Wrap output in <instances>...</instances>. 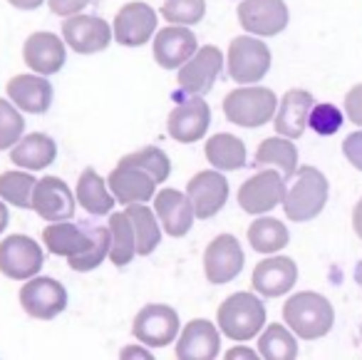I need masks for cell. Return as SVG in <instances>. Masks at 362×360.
Instances as JSON below:
<instances>
[{
    "instance_id": "6da1fadb",
    "label": "cell",
    "mask_w": 362,
    "mask_h": 360,
    "mask_svg": "<svg viewBox=\"0 0 362 360\" xmlns=\"http://www.w3.org/2000/svg\"><path fill=\"white\" fill-rule=\"evenodd\" d=\"M283 320L286 325L303 340L325 338L335 323V308L325 296L315 291H300L291 296L283 305Z\"/></svg>"
},
{
    "instance_id": "7a4b0ae2",
    "label": "cell",
    "mask_w": 362,
    "mask_h": 360,
    "mask_svg": "<svg viewBox=\"0 0 362 360\" xmlns=\"http://www.w3.org/2000/svg\"><path fill=\"white\" fill-rule=\"evenodd\" d=\"M216 325L226 338L246 343L256 338L266 325V305L261 298H256V293L238 291L218 305Z\"/></svg>"
},
{
    "instance_id": "3957f363",
    "label": "cell",
    "mask_w": 362,
    "mask_h": 360,
    "mask_svg": "<svg viewBox=\"0 0 362 360\" xmlns=\"http://www.w3.org/2000/svg\"><path fill=\"white\" fill-rule=\"evenodd\" d=\"M330 184L325 174L315 167H298L293 174V184L288 186L283 211L291 221H310L325 209Z\"/></svg>"
},
{
    "instance_id": "277c9868",
    "label": "cell",
    "mask_w": 362,
    "mask_h": 360,
    "mask_svg": "<svg viewBox=\"0 0 362 360\" xmlns=\"http://www.w3.org/2000/svg\"><path fill=\"white\" fill-rule=\"evenodd\" d=\"M278 102L281 100L276 97V92L268 90V87L243 85L223 97V115L233 125L256 130V127L273 122Z\"/></svg>"
},
{
    "instance_id": "5b68a950",
    "label": "cell",
    "mask_w": 362,
    "mask_h": 360,
    "mask_svg": "<svg viewBox=\"0 0 362 360\" xmlns=\"http://www.w3.org/2000/svg\"><path fill=\"white\" fill-rule=\"evenodd\" d=\"M226 67L238 85H256L271 70V50L256 35H238L228 45Z\"/></svg>"
},
{
    "instance_id": "8992f818",
    "label": "cell",
    "mask_w": 362,
    "mask_h": 360,
    "mask_svg": "<svg viewBox=\"0 0 362 360\" xmlns=\"http://www.w3.org/2000/svg\"><path fill=\"white\" fill-rule=\"evenodd\" d=\"M286 176L273 167L256 171L238 189V206L251 216H263L286 199Z\"/></svg>"
},
{
    "instance_id": "52a82bcc",
    "label": "cell",
    "mask_w": 362,
    "mask_h": 360,
    "mask_svg": "<svg viewBox=\"0 0 362 360\" xmlns=\"http://www.w3.org/2000/svg\"><path fill=\"white\" fill-rule=\"evenodd\" d=\"M132 335L146 348H166L179 335V313L166 303H149L134 315Z\"/></svg>"
},
{
    "instance_id": "ba28073f",
    "label": "cell",
    "mask_w": 362,
    "mask_h": 360,
    "mask_svg": "<svg viewBox=\"0 0 362 360\" xmlns=\"http://www.w3.org/2000/svg\"><path fill=\"white\" fill-rule=\"evenodd\" d=\"M45 264L40 244L25 234H13L0 241V274L13 281H28L40 274Z\"/></svg>"
},
{
    "instance_id": "9c48e42d",
    "label": "cell",
    "mask_w": 362,
    "mask_h": 360,
    "mask_svg": "<svg viewBox=\"0 0 362 360\" xmlns=\"http://www.w3.org/2000/svg\"><path fill=\"white\" fill-rule=\"evenodd\" d=\"M62 40L67 47L77 52V55H95L110 47L115 40V33L107 21L97 16H70L62 21Z\"/></svg>"
},
{
    "instance_id": "30bf717a",
    "label": "cell",
    "mask_w": 362,
    "mask_h": 360,
    "mask_svg": "<svg viewBox=\"0 0 362 360\" xmlns=\"http://www.w3.org/2000/svg\"><path fill=\"white\" fill-rule=\"evenodd\" d=\"M21 305L30 318L50 320L67 308V291L50 276H33L21 288Z\"/></svg>"
},
{
    "instance_id": "8fae6325",
    "label": "cell",
    "mask_w": 362,
    "mask_h": 360,
    "mask_svg": "<svg viewBox=\"0 0 362 360\" xmlns=\"http://www.w3.org/2000/svg\"><path fill=\"white\" fill-rule=\"evenodd\" d=\"M291 21L286 0H241L238 3V23L248 35L273 38L283 33Z\"/></svg>"
},
{
    "instance_id": "7c38bea8",
    "label": "cell",
    "mask_w": 362,
    "mask_h": 360,
    "mask_svg": "<svg viewBox=\"0 0 362 360\" xmlns=\"http://www.w3.org/2000/svg\"><path fill=\"white\" fill-rule=\"evenodd\" d=\"M209 125H211V107H209L206 100L194 95L187 97V100H181L169 112L166 132L179 145H192V142H199L206 137Z\"/></svg>"
},
{
    "instance_id": "4fadbf2b",
    "label": "cell",
    "mask_w": 362,
    "mask_h": 360,
    "mask_svg": "<svg viewBox=\"0 0 362 360\" xmlns=\"http://www.w3.org/2000/svg\"><path fill=\"white\" fill-rule=\"evenodd\" d=\"M223 70V55L216 45H204L179 67V87L189 97H204Z\"/></svg>"
},
{
    "instance_id": "5bb4252c",
    "label": "cell",
    "mask_w": 362,
    "mask_h": 360,
    "mask_svg": "<svg viewBox=\"0 0 362 360\" xmlns=\"http://www.w3.org/2000/svg\"><path fill=\"white\" fill-rule=\"evenodd\" d=\"M246 256L238 244L236 236L221 234L206 246L204 251V274H206L209 283L223 286L228 281H233L243 271Z\"/></svg>"
},
{
    "instance_id": "9a60e30c",
    "label": "cell",
    "mask_w": 362,
    "mask_h": 360,
    "mask_svg": "<svg viewBox=\"0 0 362 360\" xmlns=\"http://www.w3.org/2000/svg\"><path fill=\"white\" fill-rule=\"evenodd\" d=\"M112 33L119 45L141 47L156 33V11L146 3H127L117 11Z\"/></svg>"
},
{
    "instance_id": "2e32d148",
    "label": "cell",
    "mask_w": 362,
    "mask_h": 360,
    "mask_svg": "<svg viewBox=\"0 0 362 360\" xmlns=\"http://www.w3.org/2000/svg\"><path fill=\"white\" fill-rule=\"evenodd\" d=\"M187 194L197 211V219H211L226 206L228 181L218 169H204L189 179Z\"/></svg>"
},
{
    "instance_id": "e0dca14e",
    "label": "cell",
    "mask_w": 362,
    "mask_h": 360,
    "mask_svg": "<svg viewBox=\"0 0 362 360\" xmlns=\"http://www.w3.org/2000/svg\"><path fill=\"white\" fill-rule=\"evenodd\" d=\"M197 35L189 30L187 26H169L156 30V35L151 38V52L154 60L164 70H176L187 60H192V55L197 52Z\"/></svg>"
},
{
    "instance_id": "ac0fdd59",
    "label": "cell",
    "mask_w": 362,
    "mask_h": 360,
    "mask_svg": "<svg viewBox=\"0 0 362 360\" xmlns=\"http://www.w3.org/2000/svg\"><path fill=\"white\" fill-rule=\"evenodd\" d=\"M33 211L45 221H67L75 216V194L60 176H42L33 191Z\"/></svg>"
},
{
    "instance_id": "d6986e66",
    "label": "cell",
    "mask_w": 362,
    "mask_h": 360,
    "mask_svg": "<svg viewBox=\"0 0 362 360\" xmlns=\"http://www.w3.org/2000/svg\"><path fill=\"white\" fill-rule=\"evenodd\" d=\"M298 281V266L288 256H276L263 259L256 264L251 276V286L263 298H281L296 286Z\"/></svg>"
},
{
    "instance_id": "ffe728a7",
    "label": "cell",
    "mask_w": 362,
    "mask_h": 360,
    "mask_svg": "<svg viewBox=\"0 0 362 360\" xmlns=\"http://www.w3.org/2000/svg\"><path fill=\"white\" fill-rule=\"evenodd\" d=\"M23 60L37 75H55L67 60L65 40L57 38L55 33H33L23 45Z\"/></svg>"
},
{
    "instance_id": "44dd1931",
    "label": "cell",
    "mask_w": 362,
    "mask_h": 360,
    "mask_svg": "<svg viewBox=\"0 0 362 360\" xmlns=\"http://www.w3.org/2000/svg\"><path fill=\"white\" fill-rule=\"evenodd\" d=\"M221 353V330L211 320H192L184 325L176 340V358L181 360H211Z\"/></svg>"
},
{
    "instance_id": "7402d4cb",
    "label": "cell",
    "mask_w": 362,
    "mask_h": 360,
    "mask_svg": "<svg viewBox=\"0 0 362 360\" xmlns=\"http://www.w3.org/2000/svg\"><path fill=\"white\" fill-rule=\"evenodd\" d=\"M154 211H156V216H159L164 231L169 236H174V239L187 236L194 226V219H197V211H194V204H192V199H189V194H181V191H176V189L156 191Z\"/></svg>"
},
{
    "instance_id": "603a6c76",
    "label": "cell",
    "mask_w": 362,
    "mask_h": 360,
    "mask_svg": "<svg viewBox=\"0 0 362 360\" xmlns=\"http://www.w3.org/2000/svg\"><path fill=\"white\" fill-rule=\"evenodd\" d=\"M107 184H110V191L115 194V199L124 206L144 204V201L154 199V191H156V181L144 169L132 164H122V162L107 176Z\"/></svg>"
},
{
    "instance_id": "cb8c5ba5",
    "label": "cell",
    "mask_w": 362,
    "mask_h": 360,
    "mask_svg": "<svg viewBox=\"0 0 362 360\" xmlns=\"http://www.w3.org/2000/svg\"><path fill=\"white\" fill-rule=\"evenodd\" d=\"M52 90L50 80H45V75H16L8 82V100L18 107L21 112L28 115H42L52 107Z\"/></svg>"
},
{
    "instance_id": "d4e9b609",
    "label": "cell",
    "mask_w": 362,
    "mask_h": 360,
    "mask_svg": "<svg viewBox=\"0 0 362 360\" xmlns=\"http://www.w3.org/2000/svg\"><path fill=\"white\" fill-rule=\"evenodd\" d=\"M313 105H315V100L308 90H288L278 102L276 117H273L278 135L288 137V140H300L308 120H310Z\"/></svg>"
},
{
    "instance_id": "484cf974",
    "label": "cell",
    "mask_w": 362,
    "mask_h": 360,
    "mask_svg": "<svg viewBox=\"0 0 362 360\" xmlns=\"http://www.w3.org/2000/svg\"><path fill=\"white\" fill-rule=\"evenodd\" d=\"M42 241H45L47 251L55 256H80L92 246V231L82 229V226L67 221H50L45 231H42Z\"/></svg>"
},
{
    "instance_id": "4316f807",
    "label": "cell",
    "mask_w": 362,
    "mask_h": 360,
    "mask_svg": "<svg viewBox=\"0 0 362 360\" xmlns=\"http://www.w3.org/2000/svg\"><path fill=\"white\" fill-rule=\"evenodd\" d=\"M57 157V145L50 135L42 132H33L28 137H21L16 147H11V162L16 167H23L28 171L45 169L55 162Z\"/></svg>"
},
{
    "instance_id": "83f0119b",
    "label": "cell",
    "mask_w": 362,
    "mask_h": 360,
    "mask_svg": "<svg viewBox=\"0 0 362 360\" xmlns=\"http://www.w3.org/2000/svg\"><path fill=\"white\" fill-rule=\"evenodd\" d=\"M77 204L90 216H107L115 209V194L110 191V184L97 174L92 167H87L77 179Z\"/></svg>"
},
{
    "instance_id": "f1b7e54d",
    "label": "cell",
    "mask_w": 362,
    "mask_h": 360,
    "mask_svg": "<svg viewBox=\"0 0 362 360\" xmlns=\"http://www.w3.org/2000/svg\"><path fill=\"white\" fill-rule=\"evenodd\" d=\"M253 162H256V167H273L286 179H293V174L298 171V150L288 137H268L258 145Z\"/></svg>"
},
{
    "instance_id": "f546056e",
    "label": "cell",
    "mask_w": 362,
    "mask_h": 360,
    "mask_svg": "<svg viewBox=\"0 0 362 360\" xmlns=\"http://www.w3.org/2000/svg\"><path fill=\"white\" fill-rule=\"evenodd\" d=\"M206 159L218 171H236L246 167V145L236 135L218 132L206 142Z\"/></svg>"
},
{
    "instance_id": "4dcf8cb0",
    "label": "cell",
    "mask_w": 362,
    "mask_h": 360,
    "mask_svg": "<svg viewBox=\"0 0 362 360\" xmlns=\"http://www.w3.org/2000/svg\"><path fill=\"white\" fill-rule=\"evenodd\" d=\"M288 241H291V234H288L286 224L281 219L263 214L261 219H253V224L248 226V244L258 254H278V251L286 249Z\"/></svg>"
},
{
    "instance_id": "1f68e13d",
    "label": "cell",
    "mask_w": 362,
    "mask_h": 360,
    "mask_svg": "<svg viewBox=\"0 0 362 360\" xmlns=\"http://www.w3.org/2000/svg\"><path fill=\"white\" fill-rule=\"evenodd\" d=\"M110 234H112V246H110V261L122 269V266L132 264V259L136 256V236L132 219L127 216V211L110 216Z\"/></svg>"
},
{
    "instance_id": "d6a6232c",
    "label": "cell",
    "mask_w": 362,
    "mask_h": 360,
    "mask_svg": "<svg viewBox=\"0 0 362 360\" xmlns=\"http://www.w3.org/2000/svg\"><path fill=\"white\" fill-rule=\"evenodd\" d=\"M127 216H129L132 226H134L136 254L149 256L161 244V229L159 221H156V211H151L144 204H129L127 206Z\"/></svg>"
},
{
    "instance_id": "836d02e7",
    "label": "cell",
    "mask_w": 362,
    "mask_h": 360,
    "mask_svg": "<svg viewBox=\"0 0 362 360\" xmlns=\"http://www.w3.org/2000/svg\"><path fill=\"white\" fill-rule=\"evenodd\" d=\"M298 335L288 325L273 323L258 338V353L271 360H291L298 355Z\"/></svg>"
},
{
    "instance_id": "e575fe53",
    "label": "cell",
    "mask_w": 362,
    "mask_h": 360,
    "mask_svg": "<svg viewBox=\"0 0 362 360\" xmlns=\"http://www.w3.org/2000/svg\"><path fill=\"white\" fill-rule=\"evenodd\" d=\"M37 179L30 171H3L0 174V199L18 209H33V191Z\"/></svg>"
},
{
    "instance_id": "d590c367",
    "label": "cell",
    "mask_w": 362,
    "mask_h": 360,
    "mask_svg": "<svg viewBox=\"0 0 362 360\" xmlns=\"http://www.w3.org/2000/svg\"><path fill=\"white\" fill-rule=\"evenodd\" d=\"M92 246L80 256H70L67 264L77 274H87V271H95L97 266L105 259H110V246H112V234L110 226H92Z\"/></svg>"
},
{
    "instance_id": "8d00e7d4",
    "label": "cell",
    "mask_w": 362,
    "mask_h": 360,
    "mask_svg": "<svg viewBox=\"0 0 362 360\" xmlns=\"http://www.w3.org/2000/svg\"><path fill=\"white\" fill-rule=\"evenodd\" d=\"M119 162H122V164H132V167H139V169H144L146 174L156 181V184L166 181V179H169V174H171L169 157H166V152L159 150V147H141L139 152H132V154L122 157Z\"/></svg>"
},
{
    "instance_id": "74e56055",
    "label": "cell",
    "mask_w": 362,
    "mask_h": 360,
    "mask_svg": "<svg viewBox=\"0 0 362 360\" xmlns=\"http://www.w3.org/2000/svg\"><path fill=\"white\" fill-rule=\"evenodd\" d=\"M161 18L169 26H197L206 16V0H164Z\"/></svg>"
},
{
    "instance_id": "f35d334b",
    "label": "cell",
    "mask_w": 362,
    "mask_h": 360,
    "mask_svg": "<svg viewBox=\"0 0 362 360\" xmlns=\"http://www.w3.org/2000/svg\"><path fill=\"white\" fill-rule=\"evenodd\" d=\"M25 132V120L11 100H0V152L11 150Z\"/></svg>"
},
{
    "instance_id": "ab89813d",
    "label": "cell",
    "mask_w": 362,
    "mask_h": 360,
    "mask_svg": "<svg viewBox=\"0 0 362 360\" xmlns=\"http://www.w3.org/2000/svg\"><path fill=\"white\" fill-rule=\"evenodd\" d=\"M308 127H313L317 135H335L342 127V112L335 105H313Z\"/></svg>"
},
{
    "instance_id": "60d3db41",
    "label": "cell",
    "mask_w": 362,
    "mask_h": 360,
    "mask_svg": "<svg viewBox=\"0 0 362 360\" xmlns=\"http://www.w3.org/2000/svg\"><path fill=\"white\" fill-rule=\"evenodd\" d=\"M342 154H345V159L350 162L355 169L362 171V130L345 137V142H342Z\"/></svg>"
},
{
    "instance_id": "b9f144b4",
    "label": "cell",
    "mask_w": 362,
    "mask_h": 360,
    "mask_svg": "<svg viewBox=\"0 0 362 360\" xmlns=\"http://www.w3.org/2000/svg\"><path fill=\"white\" fill-rule=\"evenodd\" d=\"M345 115L352 125L362 127V85H355L345 95Z\"/></svg>"
},
{
    "instance_id": "7bdbcfd3",
    "label": "cell",
    "mask_w": 362,
    "mask_h": 360,
    "mask_svg": "<svg viewBox=\"0 0 362 360\" xmlns=\"http://www.w3.org/2000/svg\"><path fill=\"white\" fill-rule=\"evenodd\" d=\"M47 6H50V11L55 13V16L70 18L85 11V8L90 6V0H47Z\"/></svg>"
},
{
    "instance_id": "ee69618b",
    "label": "cell",
    "mask_w": 362,
    "mask_h": 360,
    "mask_svg": "<svg viewBox=\"0 0 362 360\" xmlns=\"http://www.w3.org/2000/svg\"><path fill=\"white\" fill-rule=\"evenodd\" d=\"M226 358L228 360H236V358H256V350L246 348V345H233L231 350H226Z\"/></svg>"
},
{
    "instance_id": "f6af8a7d",
    "label": "cell",
    "mask_w": 362,
    "mask_h": 360,
    "mask_svg": "<svg viewBox=\"0 0 362 360\" xmlns=\"http://www.w3.org/2000/svg\"><path fill=\"white\" fill-rule=\"evenodd\" d=\"M122 358H151V353L146 348H141V345H127V348H122Z\"/></svg>"
},
{
    "instance_id": "bcb514c9",
    "label": "cell",
    "mask_w": 362,
    "mask_h": 360,
    "mask_svg": "<svg viewBox=\"0 0 362 360\" xmlns=\"http://www.w3.org/2000/svg\"><path fill=\"white\" fill-rule=\"evenodd\" d=\"M13 8H18V11H35V8H40L45 0H8Z\"/></svg>"
},
{
    "instance_id": "7dc6e473",
    "label": "cell",
    "mask_w": 362,
    "mask_h": 360,
    "mask_svg": "<svg viewBox=\"0 0 362 360\" xmlns=\"http://www.w3.org/2000/svg\"><path fill=\"white\" fill-rule=\"evenodd\" d=\"M352 229H355V234L362 239V199L355 204V209H352Z\"/></svg>"
},
{
    "instance_id": "c3c4849f",
    "label": "cell",
    "mask_w": 362,
    "mask_h": 360,
    "mask_svg": "<svg viewBox=\"0 0 362 360\" xmlns=\"http://www.w3.org/2000/svg\"><path fill=\"white\" fill-rule=\"evenodd\" d=\"M8 221H11V216H8V206L3 204V199H0V234H3V231H6Z\"/></svg>"
},
{
    "instance_id": "681fc988",
    "label": "cell",
    "mask_w": 362,
    "mask_h": 360,
    "mask_svg": "<svg viewBox=\"0 0 362 360\" xmlns=\"http://www.w3.org/2000/svg\"><path fill=\"white\" fill-rule=\"evenodd\" d=\"M355 281H357V286L362 288V261L357 264V269H355Z\"/></svg>"
},
{
    "instance_id": "f907efd6",
    "label": "cell",
    "mask_w": 362,
    "mask_h": 360,
    "mask_svg": "<svg viewBox=\"0 0 362 360\" xmlns=\"http://www.w3.org/2000/svg\"><path fill=\"white\" fill-rule=\"evenodd\" d=\"M360 338H362V325H360Z\"/></svg>"
}]
</instances>
